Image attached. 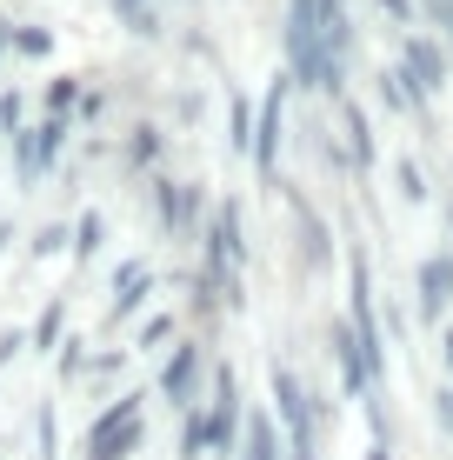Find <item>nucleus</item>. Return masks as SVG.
I'll return each instance as SVG.
<instances>
[{"instance_id": "obj_1", "label": "nucleus", "mask_w": 453, "mask_h": 460, "mask_svg": "<svg viewBox=\"0 0 453 460\" xmlns=\"http://www.w3.org/2000/svg\"><path fill=\"white\" fill-rule=\"evenodd\" d=\"M274 387V414H280V434H287V460H320V420H314V394L301 387V374L280 367L267 374Z\"/></svg>"}, {"instance_id": "obj_2", "label": "nucleus", "mask_w": 453, "mask_h": 460, "mask_svg": "<svg viewBox=\"0 0 453 460\" xmlns=\"http://www.w3.org/2000/svg\"><path fill=\"white\" fill-rule=\"evenodd\" d=\"M347 327L361 341V360L373 374V387L387 380V341H380V321H373V274H367V247H347Z\"/></svg>"}, {"instance_id": "obj_3", "label": "nucleus", "mask_w": 453, "mask_h": 460, "mask_svg": "<svg viewBox=\"0 0 453 460\" xmlns=\"http://www.w3.org/2000/svg\"><path fill=\"white\" fill-rule=\"evenodd\" d=\"M280 47H287V81L320 93V0H287Z\"/></svg>"}, {"instance_id": "obj_4", "label": "nucleus", "mask_w": 453, "mask_h": 460, "mask_svg": "<svg viewBox=\"0 0 453 460\" xmlns=\"http://www.w3.org/2000/svg\"><path fill=\"white\" fill-rule=\"evenodd\" d=\"M140 407H147V394H120L114 407H100L93 414V427H87V460H134V447H140Z\"/></svg>"}, {"instance_id": "obj_5", "label": "nucleus", "mask_w": 453, "mask_h": 460, "mask_svg": "<svg viewBox=\"0 0 453 460\" xmlns=\"http://www.w3.org/2000/svg\"><path fill=\"white\" fill-rule=\"evenodd\" d=\"M200 414H207V447L213 454H240V434H247V420H240V374L233 367H221L213 374V394H207V407H200Z\"/></svg>"}, {"instance_id": "obj_6", "label": "nucleus", "mask_w": 453, "mask_h": 460, "mask_svg": "<svg viewBox=\"0 0 453 460\" xmlns=\"http://www.w3.org/2000/svg\"><path fill=\"white\" fill-rule=\"evenodd\" d=\"M287 93L293 81L287 74H274V93H267V107H260V127H254V167H260V181H280V127H287Z\"/></svg>"}, {"instance_id": "obj_7", "label": "nucleus", "mask_w": 453, "mask_h": 460, "mask_svg": "<svg viewBox=\"0 0 453 460\" xmlns=\"http://www.w3.org/2000/svg\"><path fill=\"white\" fill-rule=\"evenodd\" d=\"M200 367H207V354H200L194 341H180L174 360L161 367V401L180 407V414H194V407H200Z\"/></svg>"}, {"instance_id": "obj_8", "label": "nucleus", "mask_w": 453, "mask_h": 460, "mask_svg": "<svg viewBox=\"0 0 453 460\" xmlns=\"http://www.w3.org/2000/svg\"><path fill=\"white\" fill-rule=\"evenodd\" d=\"M400 67H407V81H414V93L427 101V93H440L447 87V47L433 40V34H407V47H400Z\"/></svg>"}, {"instance_id": "obj_9", "label": "nucleus", "mask_w": 453, "mask_h": 460, "mask_svg": "<svg viewBox=\"0 0 453 460\" xmlns=\"http://www.w3.org/2000/svg\"><path fill=\"white\" fill-rule=\"evenodd\" d=\"M414 280H420V321H440L453 307V253H427Z\"/></svg>"}, {"instance_id": "obj_10", "label": "nucleus", "mask_w": 453, "mask_h": 460, "mask_svg": "<svg viewBox=\"0 0 453 460\" xmlns=\"http://www.w3.org/2000/svg\"><path fill=\"white\" fill-rule=\"evenodd\" d=\"M153 208H161V220H167L174 234H194V220H200V187H187V181H161Z\"/></svg>"}, {"instance_id": "obj_11", "label": "nucleus", "mask_w": 453, "mask_h": 460, "mask_svg": "<svg viewBox=\"0 0 453 460\" xmlns=\"http://www.w3.org/2000/svg\"><path fill=\"white\" fill-rule=\"evenodd\" d=\"M147 288H153L147 261H127V267H120V280H114V307H107V321H127L140 300H147Z\"/></svg>"}, {"instance_id": "obj_12", "label": "nucleus", "mask_w": 453, "mask_h": 460, "mask_svg": "<svg viewBox=\"0 0 453 460\" xmlns=\"http://www.w3.org/2000/svg\"><path fill=\"white\" fill-rule=\"evenodd\" d=\"M233 460H287V454H280V427H274L267 414H254V420H247V434H240V454H233Z\"/></svg>"}, {"instance_id": "obj_13", "label": "nucleus", "mask_w": 453, "mask_h": 460, "mask_svg": "<svg viewBox=\"0 0 453 460\" xmlns=\"http://www.w3.org/2000/svg\"><path fill=\"white\" fill-rule=\"evenodd\" d=\"M380 101H387V114H420V93H414V81H407V67H387L380 74Z\"/></svg>"}, {"instance_id": "obj_14", "label": "nucleus", "mask_w": 453, "mask_h": 460, "mask_svg": "<svg viewBox=\"0 0 453 460\" xmlns=\"http://www.w3.org/2000/svg\"><path fill=\"white\" fill-rule=\"evenodd\" d=\"M347 114V154H353V167H373V134H367V114L361 107H340Z\"/></svg>"}, {"instance_id": "obj_15", "label": "nucleus", "mask_w": 453, "mask_h": 460, "mask_svg": "<svg viewBox=\"0 0 453 460\" xmlns=\"http://www.w3.org/2000/svg\"><path fill=\"white\" fill-rule=\"evenodd\" d=\"M7 47H13V54H27V60H40L47 47H54V34H47V27H7Z\"/></svg>"}, {"instance_id": "obj_16", "label": "nucleus", "mask_w": 453, "mask_h": 460, "mask_svg": "<svg viewBox=\"0 0 453 460\" xmlns=\"http://www.w3.org/2000/svg\"><path fill=\"white\" fill-rule=\"evenodd\" d=\"M153 154H161V127H134V140H127V167H153Z\"/></svg>"}, {"instance_id": "obj_17", "label": "nucleus", "mask_w": 453, "mask_h": 460, "mask_svg": "<svg viewBox=\"0 0 453 460\" xmlns=\"http://www.w3.org/2000/svg\"><path fill=\"white\" fill-rule=\"evenodd\" d=\"M114 13L134 27V34H161V27H153V0H114Z\"/></svg>"}, {"instance_id": "obj_18", "label": "nucleus", "mask_w": 453, "mask_h": 460, "mask_svg": "<svg viewBox=\"0 0 453 460\" xmlns=\"http://www.w3.org/2000/svg\"><path fill=\"white\" fill-rule=\"evenodd\" d=\"M100 247V214H81V241H74V261H93Z\"/></svg>"}, {"instance_id": "obj_19", "label": "nucleus", "mask_w": 453, "mask_h": 460, "mask_svg": "<svg viewBox=\"0 0 453 460\" xmlns=\"http://www.w3.org/2000/svg\"><path fill=\"white\" fill-rule=\"evenodd\" d=\"M74 101H81V81H74V74H67V81H54V93H47V107H54V120L67 114Z\"/></svg>"}, {"instance_id": "obj_20", "label": "nucleus", "mask_w": 453, "mask_h": 460, "mask_svg": "<svg viewBox=\"0 0 453 460\" xmlns=\"http://www.w3.org/2000/svg\"><path fill=\"white\" fill-rule=\"evenodd\" d=\"M34 341H40V347H54V341H60V300H54V307H47V314H40V327H34Z\"/></svg>"}, {"instance_id": "obj_21", "label": "nucleus", "mask_w": 453, "mask_h": 460, "mask_svg": "<svg viewBox=\"0 0 453 460\" xmlns=\"http://www.w3.org/2000/svg\"><path fill=\"white\" fill-rule=\"evenodd\" d=\"M427 21L440 27V40H453V0H427Z\"/></svg>"}, {"instance_id": "obj_22", "label": "nucleus", "mask_w": 453, "mask_h": 460, "mask_svg": "<svg viewBox=\"0 0 453 460\" xmlns=\"http://www.w3.org/2000/svg\"><path fill=\"white\" fill-rule=\"evenodd\" d=\"M167 334H174V321H167V314H153V321H147V327H140V347H161Z\"/></svg>"}, {"instance_id": "obj_23", "label": "nucleus", "mask_w": 453, "mask_h": 460, "mask_svg": "<svg viewBox=\"0 0 453 460\" xmlns=\"http://www.w3.org/2000/svg\"><path fill=\"white\" fill-rule=\"evenodd\" d=\"M433 420H440L447 434H453V387H440V394H433Z\"/></svg>"}, {"instance_id": "obj_24", "label": "nucleus", "mask_w": 453, "mask_h": 460, "mask_svg": "<svg viewBox=\"0 0 453 460\" xmlns=\"http://www.w3.org/2000/svg\"><path fill=\"white\" fill-rule=\"evenodd\" d=\"M40 460H54V407H40Z\"/></svg>"}, {"instance_id": "obj_25", "label": "nucleus", "mask_w": 453, "mask_h": 460, "mask_svg": "<svg viewBox=\"0 0 453 460\" xmlns=\"http://www.w3.org/2000/svg\"><path fill=\"white\" fill-rule=\"evenodd\" d=\"M380 13H394L400 27H414V0H380Z\"/></svg>"}, {"instance_id": "obj_26", "label": "nucleus", "mask_w": 453, "mask_h": 460, "mask_svg": "<svg viewBox=\"0 0 453 460\" xmlns=\"http://www.w3.org/2000/svg\"><path fill=\"white\" fill-rule=\"evenodd\" d=\"M367 460H394V440H373V447H367Z\"/></svg>"}, {"instance_id": "obj_27", "label": "nucleus", "mask_w": 453, "mask_h": 460, "mask_svg": "<svg viewBox=\"0 0 453 460\" xmlns=\"http://www.w3.org/2000/svg\"><path fill=\"white\" fill-rule=\"evenodd\" d=\"M440 347H447V374H453V327H447V341H440ZM447 387H453V380H447Z\"/></svg>"}, {"instance_id": "obj_28", "label": "nucleus", "mask_w": 453, "mask_h": 460, "mask_svg": "<svg viewBox=\"0 0 453 460\" xmlns=\"http://www.w3.org/2000/svg\"><path fill=\"white\" fill-rule=\"evenodd\" d=\"M0 54H7V21H0Z\"/></svg>"}, {"instance_id": "obj_29", "label": "nucleus", "mask_w": 453, "mask_h": 460, "mask_svg": "<svg viewBox=\"0 0 453 460\" xmlns=\"http://www.w3.org/2000/svg\"><path fill=\"white\" fill-rule=\"evenodd\" d=\"M447 220H453V208H447Z\"/></svg>"}]
</instances>
